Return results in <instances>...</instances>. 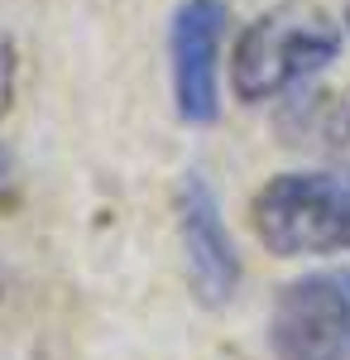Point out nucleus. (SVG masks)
<instances>
[{"label":"nucleus","instance_id":"f257e3e1","mask_svg":"<svg viewBox=\"0 0 350 360\" xmlns=\"http://www.w3.org/2000/svg\"><path fill=\"white\" fill-rule=\"evenodd\" d=\"M346 49V25L317 0H283L240 29L231 53V91L245 106L297 96Z\"/></svg>","mask_w":350,"mask_h":360},{"label":"nucleus","instance_id":"f03ea898","mask_svg":"<svg viewBox=\"0 0 350 360\" xmlns=\"http://www.w3.org/2000/svg\"><path fill=\"white\" fill-rule=\"evenodd\" d=\"M249 226L278 259L350 255V164L273 173L249 197Z\"/></svg>","mask_w":350,"mask_h":360},{"label":"nucleus","instance_id":"7ed1b4c3","mask_svg":"<svg viewBox=\"0 0 350 360\" xmlns=\"http://www.w3.org/2000/svg\"><path fill=\"white\" fill-rule=\"evenodd\" d=\"M269 351L273 360H350V264L312 269L278 288Z\"/></svg>","mask_w":350,"mask_h":360},{"label":"nucleus","instance_id":"20e7f679","mask_svg":"<svg viewBox=\"0 0 350 360\" xmlns=\"http://www.w3.org/2000/svg\"><path fill=\"white\" fill-rule=\"evenodd\" d=\"M231 25L226 0H183L168 25V72L173 101L188 125H212L221 115V44Z\"/></svg>","mask_w":350,"mask_h":360},{"label":"nucleus","instance_id":"39448f33","mask_svg":"<svg viewBox=\"0 0 350 360\" xmlns=\"http://www.w3.org/2000/svg\"><path fill=\"white\" fill-rule=\"evenodd\" d=\"M178 240H183V264L188 283L202 307H226L240 293V250L231 240V226L221 217L212 183L202 173H183L178 183Z\"/></svg>","mask_w":350,"mask_h":360},{"label":"nucleus","instance_id":"423d86ee","mask_svg":"<svg viewBox=\"0 0 350 360\" xmlns=\"http://www.w3.org/2000/svg\"><path fill=\"white\" fill-rule=\"evenodd\" d=\"M288 144H317L331 154H350V86L346 91H297L283 115Z\"/></svg>","mask_w":350,"mask_h":360},{"label":"nucleus","instance_id":"0eeeda50","mask_svg":"<svg viewBox=\"0 0 350 360\" xmlns=\"http://www.w3.org/2000/svg\"><path fill=\"white\" fill-rule=\"evenodd\" d=\"M15 44H10V34H0V115L10 111V101H15Z\"/></svg>","mask_w":350,"mask_h":360},{"label":"nucleus","instance_id":"6e6552de","mask_svg":"<svg viewBox=\"0 0 350 360\" xmlns=\"http://www.w3.org/2000/svg\"><path fill=\"white\" fill-rule=\"evenodd\" d=\"M15 188V159H10V149L0 144V197Z\"/></svg>","mask_w":350,"mask_h":360},{"label":"nucleus","instance_id":"1a4fd4ad","mask_svg":"<svg viewBox=\"0 0 350 360\" xmlns=\"http://www.w3.org/2000/svg\"><path fill=\"white\" fill-rule=\"evenodd\" d=\"M341 25H346V34H350V0H346V15H341Z\"/></svg>","mask_w":350,"mask_h":360}]
</instances>
